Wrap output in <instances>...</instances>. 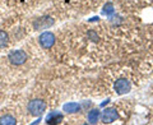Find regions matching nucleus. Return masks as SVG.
Instances as JSON below:
<instances>
[{
    "instance_id": "1",
    "label": "nucleus",
    "mask_w": 153,
    "mask_h": 125,
    "mask_svg": "<svg viewBox=\"0 0 153 125\" xmlns=\"http://www.w3.org/2000/svg\"><path fill=\"white\" fill-rule=\"evenodd\" d=\"M28 112L32 116H41L42 114L46 111V102L44 100H31L27 105Z\"/></svg>"
},
{
    "instance_id": "2",
    "label": "nucleus",
    "mask_w": 153,
    "mask_h": 125,
    "mask_svg": "<svg viewBox=\"0 0 153 125\" xmlns=\"http://www.w3.org/2000/svg\"><path fill=\"white\" fill-rule=\"evenodd\" d=\"M8 60L12 62L13 65H23L27 60V54L23 50H13L9 52L8 55Z\"/></svg>"
},
{
    "instance_id": "3",
    "label": "nucleus",
    "mask_w": 153,
    "mask_h": 125,
    "mask_svg": "<svg viewBox=\"0 0 153 125\" xmlns=\"http://www.w3.org/2000/svg\"><path fill=\"white\" fill-rule=\"evenodd\" d=\"M130 88H131L130 82H129L128 79H125V78H121V79L116 80L115 84H114V89L117 94H126V93L130 92Z\"/></svg>"
},
{
    "instance_id": "4",
    "label": "nucleus",
    "mask_w": 153,
    "mask_h": 125,
    "mask_svg": "<svg viewBox=\"0 0 153 125\" xmlns=\"http://www.w3.org/2000/svg\"><path fill=\"white\" fill-rule=\"evenodd\" d=\"M38 42H40V45L44 47V49L49 50L55 44V35L52 32H44L38 37Z\"/></svg>"
},
{
    "instance_id": "5",
    "label": "nucleus",
    "mask_w": 153,
    "mask_h": 125,
    "mask_svg": "<svg viewBox=\"0 0 153 125\" xmlns=\"http://www.w3.org/2000/svg\"><path fill=\"white\" fill-rule=\"evenodd\" d=\"M117 118H119V114H117L116 110L112 109V107L105 109L102 115H101V120H102V123H105V124H111Z\"/></svg>"
},
{
    "instance_id": "6",
    "label": "nucleus",
    "mask_w": 153,
    "mask_h": 125,
    "mask_svg": "<svg viewBox=\"0 0 153 125\" xmlns=\"http://www.w3.org/2000/svg\"><path fill=\"white\" fill-rule=\"evenodd\" d=\"M64 120L63 114L59 111H52L46 116V124H60Z\"/></svg>"
},
{
    "instance_id": "7",
    "label": "nucleus",
    "mask_w": 153,
    "mask_h": 125,
    "mask_svg": "<svg viewBox=\"0 0 153 125\" xmlns=\"http://www.w3.org/2000/svg\"><path fill=\"white\" fill-rule=\"evenodd\" d=\"M52 23H54V19L52 18H49V17L40 18L35 22V27H36V30H45V28L52 26Z\"/></svg>"
},
{
    "instance_id": "8",
    "label": "nucleus",
    "mask_w": 153,
    "mask_h": 125,
    "mask_svg": "<svg viewBox=\"0 0 153 125\" xmlns=\"http://www.w3.org/2000/svg\"><path fill=\"white\" fill-rule=\"evenodd\" d=\"M63 110L66 114H75V112L80 111V106L78 103H75V102H68V103L64 105Z\"/></svg>"
},
{
    "instance_id": "9",
    "label": "nucleus",
    "mask_w": 153,
    "mask_h": 125,
    "mask_svg": "<svg viewBox=\"0 0 153 125\" xmlns=\"http://www.w3.org/2000/svg\"><path fill=\"white\" fill-rule=\"evenodd\" d=\"M88 123L89 124H96L98 121V119H100V110L97 109H93V110H91V111L88 112Z\"/></svg>"
},
{
    "instance_id": "10",
    "label": "nucleus",
    "mask_w": 153,
    "mask_h": 125,
    "mask_svg": "<svg viewBox=\"0 0 153 125\" xmlns=\"http://www.w3.org/2000/svg\"><path fill=\"white\" fill-rule=\"evenodd\" d=\"M17 124V120L12 115H4L0 118V125H14Z\"/></svg>"
},
{
    "instance_id": "11",
    "label": "nucleus",
    "mask_w": 153,
    "mask_h": 125,
    "mask_svg": "<svg viewBox=\"0 0 153 125\" xmlns=\"http://www.w3.org/2000/svg\"><path fill=\"white\" fill-rule=\"evenodd\" d=\"M9 44V37L5 31L0 30V49H5Z\"/></svg>"
},
{
    "instance_id": "12",
    "label": "nucleus",
    "mask_w": 153,
    "mask_h": 125,
    "mask_svg": "<svg viewBox=\"0 0 153 125\" xmlns=\"http://www.w3.org/2000/svg\"><path fill=\"white\" fill-rule=\"evenodd\" d=\"M114 13V5L111 3H108L105 5V9H103V14H107V16H110V14Z\"/></svg>"
}]
</instances>
